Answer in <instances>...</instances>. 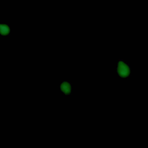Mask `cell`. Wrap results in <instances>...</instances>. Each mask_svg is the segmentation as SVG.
Here are the masks:
<instances>
[{
    "mask_svg": "<svg viewBox=\"0 0 148 148\" xmlns=\"http://www.w3.org/2000/svg\"><path fill=\"white\" fill-rule=\"evenodd\" d=\"M116 73L121 78H128L131 73V68L130 64L123 59H119L116 65Z\"/></svg>",
    "mask_w": 148,
    "mask_h": 148,
    "instance_id": "obj_1",
    "label": "cell"
},
{
    "mask_svg": "<svg viewBox=\"0 0 148 148\" xmlns=\"http://www.w3.org/2000/svg\"><path fill=\"white\" fill-rule=\"evenodd\" d=\"M60 90L64 94L68 95L71 94L72 91V87L71 84L68 82H63L60 85Z\"/></svg>",
    "mask_w": 148,
    "mask_h": 148,
    "instance_id": "obj_2",
    "label": "cell"
},
{
    "mask_svg": "<svg viewBox=\"0 0 148 148\" xmlns=\"http://www.w3.org/2000/svg\"><path fill=\"white\" fill-rule=\"evenodd\" d=\"M10 28L8 24L0 23V35L2 36H7L10 34Z\"/></svg>",
    "mask_w": 148,
    "mask_h": 148,
    "instance_id": "obj_3",
    "label": "cell"
}]
</instances>
